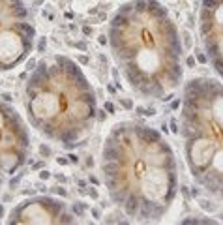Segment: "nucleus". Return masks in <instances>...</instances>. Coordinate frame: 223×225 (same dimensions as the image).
I'll list each match as a JSON object with an SVG mask.
<instances>
[{
  "mask_svg": "<svg viewBox=\"0 0 223 225\" xmlns=\"http://www.w3.org/2000/svg\"><path fill=\"white\" fill-rule=\"evenodd\" d=\"M99 169L111 202L131 221H161L176 201L174 150L159 131L146 124L116 122L105 135Z\"/></svg>",
  "mask_w": 223,
  "mask_h": 225,
  "instance_id": "1",
  "label": "nucleus"
},
{
  "mask_svg": "<svg viewBox=\"0 0 223 225\" xmlns=\"http://www.w3.org/2000/svg\"><path fill=\"white\" fill-rule=\"evenodd\" d=\"M30 133L24 118L9 103L0 101V176L13 175L30 158Z\"/></svg>",
  "mask_w": 223,
  "mask_h": 225,
  "instance_id": "6",
  "label": "nucleus"
},
{
  "mask_svg": "<svg viewBox=\"0 0 223 225\" xmlns=\"http://www.w3.org/2000/svg\"><path fill=\"white\" fill-rule=\"evenodd\" d=\"M180 139L195 184L223 202V81L193 77L184 83Z\"/></svg>",
  "mask_w": 223,
  "mask_h": 225,
  "instance_id": "4",
  "label": "nucleus"
},
{
  "mask_svg": "<svg viewBox=\"0 0 223 225\" xmlns=\"http://www.w3.org/2000/svg\"><path fill=\"white\" fill-rule=\"evenodd\" d=\"M199 38L210 68L223 81V0H201Z\"/></svg>",
  "mask_w": 223,
  "mask_h": 225,
  "instance_id": "8",
  "label": "nucleus"
},
{
  "mask_svg": "<svg viewBox=\"0 0 223 225\" xmlns=\"http://www.w3.org/2000/svg\"><path fill=\"white\" fill-rule=\"evenodd\" d=\"M36 26L22 0H0V73L13 71L34 53Z\"/></svg>",
  "mask_w": 223,
  "mask_h": 225,
  "instance_id": "5",
  "label": "nucleus"
},
{
  "mask_svg": "<svg viewBox=\"0 0 223 225\" xmlns=\"http://www.w3.org/2000/svg\"><path fill=\"white\" fill-rule=\"evenodd\" d=\"M75 221V216L62 199L47 195L24 199L8 216L9 225H64Z\"/></svg>",
  "mask_w": 223,
  "mask_h": 225,
  "instance_id": "7",
  "label": "nucleus"
},
{
  "mask_svg": "<svg viewBox=\"0 0 223 225\" xmlns=\"http://www.w3.org/2000/svg\"><path fill=\"white\" fill-rule=\"evenodd\" d=\"M22 103L30 126L64 148L81 144L98 118L96 90L83 68L66 54L38 62L24 83Z\"/></svg>",
  "mask_w": 223,
  "mask_h": 225,
  "instance_id": "3",
  "label": "nucleus"
},
{
  "mask_svg": "<svg viewBox=\"0 0 223 225\" xmlns=\"http://www.w3.org/2000/svg\"><path fill=\"white\" fill-rule=\"evenodd\" d=\"M107 41L114 64L137 96L167 101L184 85L180 34L161 2H124L109 21Z\"/></svg>",
  "mask_w": 223,
  "mask_h": 225,
  "instance_id": "2",
  "label": "nucleus"
}]
</instances>
